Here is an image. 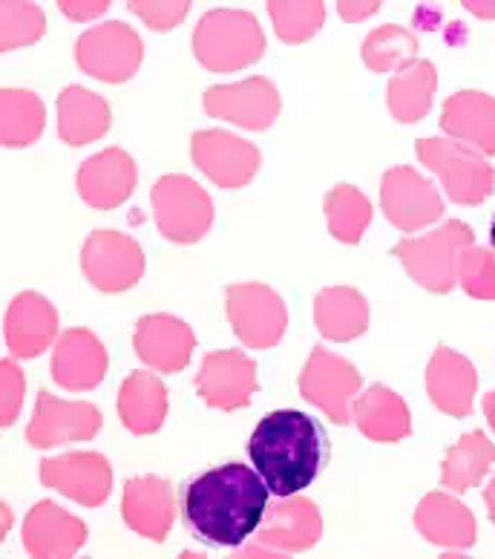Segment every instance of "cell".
<instances>
[{
  "label": "cell",
  "instance_id": "1",
  "mask_svg": "<svg viewBox=\"0 0 495 559\" xmlns=\"http://www.w3.org/2000/svg\"><path fill=\"white\" fill-rule=\"evenodd\" d=\"M268 485L240 462L222 464L188 481L182 496L184 522L202 543L240 548L268 511Z\"/></svg>",
  "mask_w": 495,
  "mask_h": 559
},
{
  "label": "cell",
  "instance_id": "2",
  "mask_svg": "<svg viewBox=\"0 0 495 559\" xmlns=\"http://www.w3.org/2000/svg\"><path fill=\"white\" fill-rule=\"evenodd\" d=\"M247 455L271 493L294 496L319 476L328 441L312 416L300 409H277L256 424L247 441Z\"/></svg>",
  "mask_w": 495,
  "mask_h": 559
},
{
  "label": "cell",
  "instance_id": "3",
  "mask_svg": "<svg viewBox=\"0 0 495 559\" xmlns=\"http://www.w3.org/2000/svg\"><path fill=\"white\" fill-rule=\"evenodd\" d=\"M193 52L210 72H233L263 58L265 35L251 12L214 9L193 33Z\"/></svg>",
  "mask_w": 495,
  "mask_h": 559
},
{
  "label": "cell",
  "instance_id": "4",
  "mask_svg": "<svg viewBox=\"0 0 495 559\" xmlns=\"http://www.w3.org/2000/svg\"><path fill=\"white\" fill-rule=\"evenodd\" d=\"M472 242L475 234L470 225L452 219L421 240H400L391 254L403 263L418 286L430 288L435 295H447L458 283V257Z\"/></svg>",
  "mask_w": 495,
  "mask_h": 559
},
{
  "label": "cell",
  "instance_id": "5",
  "mask_svg": "<svg viewBox=\"0 0 495 559\" xmlns=\"http://www.w3.org/2000/svg\"><path fill=\"white\" fill-rule=\"evenodd\" d=\"M415 151L418 159L440 176V182H444L452 202L479 205V202H484L493 193V165H487L467 144L449 142V139H421L415 144Z\"/></svg>",
  "mask_w": 495,
  "mask_h": 559
},
{
  "label": "cell",
  "instance_id": "6",
  "mask_svg": "<svg viewBox=\"0 0 495 559\" xmlns=\"http://www.w3.org/2000/svg\"><path fill=\"white\" fill-rule=\"evenodd\" d=\"M159 231L173 242H196L214 223V202L200 185L182 174L161 176L150 193Z\"/></svg>",
  "mask_w": 495,
  "mask_h": 559
},
{
  "label": "cell",
  "instance_id": "7",
  "mask_svg": "<svg viewBox=\"0 0 495 559\" xmlns=\"http://www.w3.org/2000/svg\"><path fill=\"white\" fill-rule=\"evenodd\" d=\"M225 309L233 332L251 349H271L288 326L282 297L263 283H237L225 292Z\"/></svg>",
  "mask_w": 495,
  "mask_h": 559
},
{
  "label": "cell",
  "instance_id": "8",
  "mask_svg": "<svg viewBox=\"0 0 495 559\" xmlns=\"http://www.w3.org/2000/svg\"><path fill=\"white\" fill-rule=\"evenodd\" d=\"M75 61L93 79L121 84L133 79L142 64V38L128 24L107 21L75 40Z\"/></svg>",
  "mask_w": 495,
  "mask_h": 559
},
{
  "label": "cell",
  "instance_id": "9",
  "mask_svg": "<svg viewBox=\"0 0 495 559\" xmlns=\"http://www.w3.org/2000/svg\"><path fill=\"white\" fill-rule=\"evenodd\" d=\"M81 269L101 292H128L142 280L144 251L119 231H93L81 248Z\"/></svg>",
  "mask_w": 495,
  "mask_h": 559
},
{
  "label": "cell",
  "instance_id": "10",
  "mask_svg": "<svg viewBox=\"0 0 495 559\" xmlns=\"http://www.w3.org/2000/svg\"><path fill=\"white\" fill-rule=\"evenodd\" d=\"M363 378L358 367L340 355H331L323 346H314L305 360L303 376H300V392L305 401H312L335 424H349V401L358 395Z\"/></svg>",
  "mask_w": 495,
  "mask_h": 559
},
{
  "label": "cell",
  "instance_id": "11",
  "mask_svg": "<svg viewBox=\"0 0 495 559\" xmlns=\"http://www.w3.org/2000/svg\"><path fill=\"white\" fill-rule=\"evenodd\" d=\"M381 205H384L386 219L403 234L418 231L444 214L438 188L407 165L386 170L384 185H381Z\"/></svg>",
  "mask_w": 495,
  "mask_h": 559
},
{
  "label": "cell",
  "instance_id": "12",
  "mask_svg": "<svg viewBox=\"0 0 495 559\" xmlns=\"http://www.w3.org/2000/svg\"><path fill=\"white\" fill-rule=\"evenodd\" d=\"M191 156L196 168L219 188H242L259 168V151L245 139L225 130H200L191 139Z\"/></svg>",
  "mask_w": 495,
  "mask_h": 559
},
{
  "label": "cell",
  "instance_id": "13",
  "mask_svg": "<svg viewBox=\"0 0 495 559\" xmlns=\"http://www.w3.org/2000/svg\"><path fill=\"white\" fill-rule=\"evenodd\" d=\"M202 102L208 116L228 119L247 130H268L280 116V93L263 75H254L242 84L210 87Z\"/></svg>",
  "mask_w": 495,
  "mask_h": 559
},
{
  "label": "cell",
  "instance_id": "14",
  "mask_svg": "<svg viewBox=\"0 0 495 559\" xmlns=\"http://www.w3.org/2000/svg\"><path fill=\"white\" fill-rule=\"evenodd\" d=\"M196 392L208 407L225 413L247 407L256 392V364L240 349L210 352L196 376Z\"/></svg>",
  "mask_w": 495,
  "mask_h": 559
},
{
  "label": "cell",
  "instance_id": "15",
  "mask_svg": "<svg viewBox=\"0 0 495 559\" xmlns=\"http://www.w3.org/2000/svg\"><path fill=\"white\" fill-rule=\"evenodd\" d=\"M101 430V413L87 401H61L52 392H38L35 418L26 430L33 448H56L67 441H89Z\"/></svg>",
  "mask_w": 495,
  "mask_h": 559
},
{
  "label": "cell",
  "instance_id": "16",
  "mask_svg": "<svg viewBox=\"0 0 495 559\" xmlns=\"http://www.w3.org/2000/svg\"><path fill=\"white\" fill-rule=\"evenodd\" d=\"M263 534L256 536L254 548H265V551H305L317 545L319 534H323V520H319L317 504L303 496H280V502L268 504L265 511Z\"/></svg>",
  "mask_w": 495,
  "mask_h": 559
},
{
  "label": "cell",
  "instance_id": "17",
  "mask_svg": "<svg viewBox=\"0 0 495 559\" xmlns=\"http://www.w3.org/2000/svg\"><path fill=\"white\" fill-rule=\"evenodd\" d=\"M40 481L75 502L96 508L110 496L112 471L101 453H67L40 462Z\"/></svg>",
  "mask_w": 495,
  "mask_h": 559
},
{
  "label": "cell",
  "instance_id": "18",
  "mask_svg": "<svg viewBox=\"0 0 495 559\" xmlns=\"http://www.w3.org/2000/svg\"><path fill=\"white\" fill-rule=\"evenodd\" d=\"M136 355L156 372H182L196 349V337L173 314H144L133 335Z\"/></svg>",
  "mask_w": 495,
  "mask_h": 559
},
{
  "label": "cell",
  "instance_id": "19",
  "mask_svg": "<svg viewBox=\"0 0 495 559\" xmlns=\"http://www.w3.org/2000/svg\"><path fill=\"white\" fill-rule=\"evenodd\" d=\"M121 513L138 536L165 543L177 520V496L168 481L159 476H136L124 485Z\"/></svg>",
  "mask_w": 495,
  "mask_h": 559
},
{
  "label": "cell",
  "instance_id": "20",
  "mask_svg": "<svg viewBox=\"0 0 495 559\" xmlns=\"http://www.w3.org/2000/svg\"><path fill=\"white\" fill-rule=\"evenodd\" d=\"M136 188V162L121 147L89 156L79 170L81 200L96 211L119 209Z\"/></svg>",
  "mask_w": 495,
  "mask_h": 559
},
{
  "label": "cell",
  "instance_id": "21",
  "mask_svg": "<svg viewBox=\"0 0 495 559\" xmlns=\"http://www.w3.org/2000/svg\"><path fill=\"white\" fill-rule=\"evenodd\" d=\"M479 390V372L470 358L456 349L438 346L426 367V392L440 413L452 418H467L472 413V401Z\"/></svg>",
  "mask_w": 495,
  "mask_h": 559
},
{
  "label": "cell",
  "instance_id": "22",
  "mask_svg": "<svg viewBox=\"0 0 495 559\" xmlns=\"http://www.w3.org/2000/svg\"><path fill=\"white\" fill-rule=\"evenodd\" d=\"M107 376V349L89 329H70L52 349V378L64 390H93Z\"/></svg>",
  "mask_w": 495,
  "mask_h": 559
},
{
  "label": "cell",
  "instance_id": "23",
  "mask_svg": "<svg viewBox=\"0 0 495 559\" xmlns=\"http://www.w3.org/2000/svg\"><path fill=\"white\" fill-rule=\"evenodd\" d=\"M58 335V312L44 295L24 292L7 312V344L17 358H38Z\"/></svg>",
  "mask_w": 495,
  "mask_h": 559
},
{
  "label": "cell",
  "instance_id": "24",
  "mask_svg": "<svg viewBox=\"0 0 495 559\" xmlns=\"http://www.w3.org/2000/svg\"><path fill=\"white\" fill-rule=\"evenodd\" d=\"M87 543V525L56 502H38L24 522V545L33 557H72Z\"/></svg>",
  "mask_w": 495,
  "mask_h": 559
},
{
  "label": "cell",
  "instance_id": "25",
  "mask_svg": "<svg viewBox=\"0 0 495 559\" xmlns=\"http://www.w3.org/2000/svg\"><path fill=\"white\" fill-rule=\"evenodd\" d=\"M440 128L447 130L456 142L493 156L495 98L484 96V93H475V90H461L452 98H447L444 112H440Z\"/></svg>",
  "mask_w": 495,
  "mask_h": 559
},
{
  "label": "cell",
  "instance_id": "26",
  "mask_svg": "<svg viewBox=\"0 0 495 559\" xmlns=\"http://www.w3.org/2000/svg\"><path fill=\"white\" fill-rule=\"evenodd\" d=\"M415 525L424 539L444 548L475 545V516L458 499L447 493H430L418 504Z\"/></svg>",
  "mask_w": 495,
  "mask_h": 559
},
{
  "label": "cell",
  "instance_id": "27",
  "mask_svg": "<svg viewBox=\"0 0 495 559\" xmlns=\"http://www.w3.org/2000/svg\"><path fill=\"white\" fill-rule=\"evenodd\" d=\"M352 416L358 421L360 432L372 441L381 444H391L400 441L403 436L412 432V421H409V407L403 404L400 395L389 390V386L375 384L369 392L354 399Z\"/></svg>",
  "mask_w": 495,
  "mask_h": 559
},
{
  "label": "cell",
  "instance_id": "28",
  "mask_svg": "<svg viewBox=\"0 0 495 559\" xmlns=\"http://www.w3.org/2000/svg\"><path fill=\"white\" fill-rule=\"evenodd\" d=\"M110 130V105L84 87H67L58 96V136L72 147L96 142Z\"/></svg>",
  "mask_w": 495,
  "mask_h": 559
},
{
  "label": "cell",
  "instance_id": "29",
  "mask_svg": "<svg viewBox=\"0 0 495 559\" xmlns=\"http://www.w3.org/2000/svg\"><path fill=\"white\" fill-rule=\"evenodd\" d=\"M121 424L136 436H150L168 416V390L150 372H130L119 392Z\"/></svg>",
  "mask_w": 495,
  "mask_h": 559
},
{
  "label": "cell",
  "instance_id": "30",
  "mask_svg": "<svg viewBox=\"0 0 495 559\" xmlns=\"http://www.w3.org/2000/svg\"><path fill=\"white\" fill-rule=\"evenodd\" d=\"M314 323L328 341H354L369 326V304L358 288H323L314 300Z\"/></svg>",
  "mask_w": 495,
  "mask_h": 559
},
{
  "label": "cell",
  "instance_id": "31",
  "mask_svg": "<svg viewBox=\"0 0 495 559\" xmlns=\"http://www.w3.org/2000/svg\"><path fill=\"white\" fill-rule=\"evenodd\" d=\"M438 87V72L430 61H412L389 81V112L403 124L424 119Z\"/></svg>",
  "mask_w": 495,
  "mask_h": 559
},
{
  "label": "cell",
  "instance_id": "32",
  "mask_svg": "<svg viewBox=\"0 0 495 559\" xmlns=\"http://www.w3.org/2000/svg\"><path fill=\"white\" fill-rule=\"evenodd\" d=\"M495 462V444L487 441V436L481 430L467 432L456 448L447 453L444 471H440V485L452 493H463V490L475 488L484 473L490 471V464Z\"/></svg>",
  "mask_w": 495,
  "mask_h": 559
},
{
  "label": "cell",
  "instance_id": "33",
  "mask_svg": "<svg viewBox=\"0 0 495 559\" xmlns=\"http://www.w3.org/2000/svg\"><path fill=\"white\" fill-rule=\"evenodd\" d=\"M44 130V102L29 90L0 93V139L7 147H26Z\"/></svg>",
  "mask_w": 495,
  "mask_h": 559
},
{
  "label": "cell",
  "instance_id": "34",
  "mask_svg": "<svg viewBox=\"0 0 495 559\" xmlns=\"http://www.w3.org/2000/svg\"><path fill=\"white\" fill-rule=\"evenodd\" d=\"M418 38L398 24L381 26L363 40V64L372 72H400L415 61Z\"/></svg>",
  "mask_w": 495,
  "mask_h": 559
},
{
  "label": "cell",
  "instance_id": "35",
  "mask_svg": "<svg viewBox=\"0 0 495 559\" xmlns=\"http://www.w3.org/2000/svg\"><path fill=\"white\" fill-rule=\"evenodd\" d=\"M326 219L328 231L335 234L337 240L354 246L372 219V205L352 185H337L335 191L326 193Z\"/></svg>",
  "mask_w": 495,
  "mask_h": 559
},
{
  "label": "cell",
  "instance_id": "36",
  "mask_svg": "<svg viewBox=\"0 0 495 559\" xmlns=\"http://www.w3.org/2000/svg\"><path fill=\"white\" fill-rule=\"evenodd\" d=\"M268 12L274 17L277 35L286 44H303L312 35H317V29L323 26V17H326L323 3H282V0H274V3H268Z\"/></svg>",
  "mask_w": 495,
  "mask_h": 559
},
{
  "label": "cell",
  "instance_id": "37",
  "mask_svg": "<svg viewBox=\"0 0 495 559\" xmlns=\"http://www.w3.org/2000/svg\"><path fill=\"white\" fill-rule=\"evenodd\" d=\"M3 17V35H0V47L3 52H12L17 47H26L44 35V12L33 3H3L0 7Z\"/></svg>",
  "mask_w": 495,
  "mask_h": 559
},
{
  "label": "cell",
  "instance_id": "38",
  "mask_svg": "<svg viewBox=\"0 0 495 559\" xmlns=\"http://www.w3.org/2000/svg\"><path fill=\"white\" fill-rule=\"evenodd\" d=\"M458 280L475 300H495V254L490 248H463L458 257Z\"/></svg>",
  "mask_w": 495,
  "mask_h": 559
},
{
  "label": "cell",
  "instance_id": "39",
  "mask_svg": "<svg viewBox=\"0 0 495 559\" xmlns=\"http://www.w3.org/2000/svg\"><path fill=\"white\" fill-rule=\"evenodd\" d=\"M128 7L130 12L142 17L150 29L165 33V29H173V26L182 24L191 3H184V0H177V3H147V0H133Z\"/></svg>",
  "mask_w": 495,
  "mask_h": 559
},
{
  "label": "cell",
  "instance_id": "40",
  "mask_svg": "<svg viewBox=\"0 0 495 559\" xmlns=\"http://www.w3.org/2000/svg\"><path fill=\"white\" fill-rule=\"evenodd\" d=\"M0 372H3V407H0V424L9 427V424H15L17 413H21V401H24V376H21V369H17L12 360H3V364H0Z\"/></svg>",
  "mask_w": 495,
  "mask_h": 559
},
{
  "label": "cell",
  "instance_id": "41",
  "mask_svg": "<svg viewBox=\"0 0 495 559\" xmlns=\"http://www.w3.org/2000/svg\"><path fill=\"white\" fill-rule=\"evenodd\" d=\"M110 9V3L107 0H93V3H75V0H64L61 3V12H64L67 17H72V21H89V17L101 15V12H107Z\"/></svg>",
  "mask_w": 495,
  "mask_h": 559
},
{
  "label": "cell",
  "instance_id": "42",
  "mask_svg": "<svg viewBox=\"0 0 495 559\" xmlns=\"http://www.w3.org/2000/svg\"><path fill=\"white\" fill-rule=\"evenodd\" d=\"M340 15L346 17V21H363V17H369L372 12H377L381 9V3H366V7H360V3H340Z\"/></svg>",
  "mask_w": 495,
  "mask_h": 559
},
{
  "label": "cell",
  "instance_id": "43",
  "mask_svg": "<svg viewBox=\"0 0 495 559\" xmlns=\"http://www.w3.org/2000/svg\"><path fill=\"white\" fill-rule=\"evenodd\" d=\"M467 9H470L472 15H479V17H495V3H475V0H470Z\"/></svg>",
  "mask_w": 495,
  "mask_h": 559
},
{
  "label": "cell",
  "instance_id": "44",
  "mask_svg": "<svg viewBox=\"0 0 495 559\" xmlns=\"http://www.w3.org/2000/svg\"><path fill=\"white\" fill-rule=\"evenodd\" d=\"M484 502H487V508H490V520L495 522V476L490 479L487 488H484Z\"/></svg>",
  "mask_w": 495,
  "mask_h": 559
},
{
  "label": "cell",
  "instance_id": "45",
  "mask_svg": "<svg viewBox=\"0 0 495 559\" xmlns=\"http://www.w3.org/2000/svg\"><path fill=\"white\" fill-rule=\"evenodd\" d=\"M484 416H487L490 427H493V430H495V392L484 395Z\"/></svg>",
  "mask_w": 495,
  "mask_h": 559
},
{
  "label": "cell",
  "instance_id": "46",
  "mask_svg": "<svg viewBox=\"0 0 495 559\" xmlns=\"http://www.w3.org/2000/svg\"><path fill=\"white\" fill-rule=\"evenodd\" d=\"M490 240H493V246H495V216H493V225H490Z\"/></svg>",
  "mask_w": 495,
  "mask_h": 559
}]
</instances>
